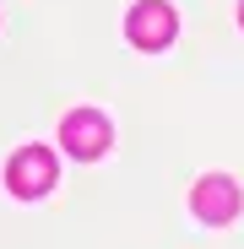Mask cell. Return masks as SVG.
<instances>
[{
  "instance_id": "1",
  "label": "cell",
  "mask_w": 244,
  "mask_h": 249,
  "mask_svg": "<svg viewBox=\"0 0 244 249\" xmlns=\"http://www.w3.org/2000/svg\"><path fill=\"white\" fill-rule=\"evenodd\" d=\"M125 33H131L136 49H163V44L179 33V17H174L169 0H136L131 17H125Z\"/></svg>"
},
{
  "instance_id": "2",
  "label": "cell",
  "mask_w": 244,
  "mask_h": 249,
  "mask_svg": "<svg viewBox=\"0 0 244 249\" xmlns=\"http://www.w3.org/2000/svg\"><path fill=\"white\" fill-rule=\"evenodd\" d=\"M60 146H65L71 157H81V162L103 157V146H109V119H103L98 108H76V114H65V119H60Z\"/></svg>"
},
{
  "instance_id": "3",
  "label": "cell",
  "mask_w": 244,
  "mask_h": 249,
  "mask_svg": "<svg viewBox=\"0 0 244 249\" xmlns=\"http://www.w3.org/2000/svg\"><path fill=\"white\" fill-rule=\"evenodd\" d=\"M6 184H11L22 200L44 195V190L55 184V152H49V146H22V152L11 157V168H6Z\"/></svg>"
},
{
  "instance_id": "4",
  "label": "cell",
  "mask_w": 244,
  "mask_h": 249,
  "mask_svg": "<svg viewBox=\"0 0 244 249\" xmlns=\"http://www.w3.org/2000/svg\"><path fill=\"white\" fill-rule=\"evenodd\" d=\"M190 206L201 222H233L239 217V184L223 179V174H206L195 190H190Z\"/></svg>"
},
{
  "instance_id": "5",
  "label": "cell",
  "mask_w": 244,
  "mask_h": 249,
  "mask_svg": "<svg viewBox=\"0 0 244 249\" xmlns=\"http://www.w3.org/2000/svg\"><path fill=\"white\" fill-rule=\"evenodd\" d=\"M239 22H244V0H239Z\"/></svg>"
}]
</instances>
